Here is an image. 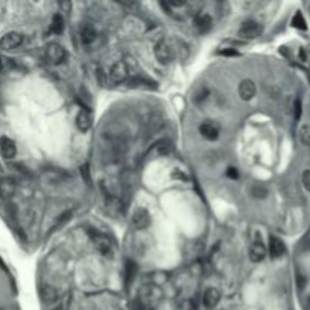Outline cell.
Instances as JSON below:
<instances>
[{
  "mask_svg": "<svg viewBox=\"0 0 310 310\" xmlns=\"http://www.w3.org/2000/svg\"><path fill=\"white\" fill-rule=\"evenodd\" d=\"M160 298H162V294H160L159 288H156V286H147V288L141 291L139 303L146 310H153L160 303Z\"/></svg>",
  "mask_w": 310,
  "mask_h": 310,
  "instance_id": "1",
  "label": "cell"
},
{
  "mask_svg": "<svg viewBox=\"0 0 310 310\" xmlns=\"http://www.w3.org/2000/svg\"><path fill=\"white\" fill-rule=\"evenodd\" d=\"M155 55H156V59L166 65V64H170L174 58V47L171 45L170 41H166V39H160L157 41L156 47H155Z\"/></svg>",
  "mask_w": 310,
  "mask_h": 310,
  "instance_id": "2",
  "label": "cell"
},
{
  "mask_svg": "<svg viewBox=\"0 0 310 310\" xmlns=\"http://www.w3.org/2000/svg\"><path fill=\"white\" fill-rule=\"evenodd\" d=\"M23 35L18 34V32H8L5 34L2 38H0V49L2 50H15L17 47H20L23 44Z\"/></svg>",
  "mask_w": 310,
  "mask_h": 310,
  "instance_id": "3",
  "label": "cell"
},
{
  "mask_svg": "<svg viewBox=\"0 0 310 310\" xmlns=\"http://www.w3.org/2000/svg\"><path fill=\"white\" fill-rule=\"evenodd\" d=\"M67 53H65V49L58 44V42H52L47 45L45 49V59L49 61L50 64H61L64 59H65Z\"/></svg>",
  "mask_w": 310,
  "mask_h": 310,
  "instance_id": "4",
  "label": "cell"
},
{
  "mask_svg": "<svg viewBox=\"0 0 310 310\" xmlns=\"http://www.w3.org/2000/svg\"><path fill=\"white\" fill-rule=\"evenodd\" d=\"M132 223L138 230H146L152 223V217H150L149 210L144 209V207L136 209L133 212V215H132Z\"/></svg>",
  "mask_w": 310,
  "mask_h": 310,
  "instance_id": "5",
  "label": "cell"
},
{
  "mask_svg": "<svg viewBox=\"0 0 310 310\" xmlns=\"http://www.w3.org/2000/svg\"><path fill=\"white\" fill-rule=\"evenodd\" d=\"M260 32H262V26L257 21H245L242 28L237 31V35L244 39H254L260 35Z\"/></svg>",
  "mask_w": 310,
  "mask_h": 310,
  "instance_id": "6",
  "label": "cell"
},
{
  "mask_svg": "<svg viewBox=\"0 0 310 310\" xmlns=\"http://www.w3.org/2000/svg\"><path fill=\"white\" fill-rule=\"evenodd\" d=\"M109 75H111V80L114 83H121L129 76V67L126 65V62H115L111 67Z\"/></svg>",
  "mask_w": 310,
  "mask_h": 310,
  "instance_id": "7",
  "label": "cell"
},
{
  "mask_svg": "<svg viewBox=\"0 0 310 310\" xmlns=\"http://www.w3.org/2000/svg\"><path fill=\"white\" fill-rule=\"evenodd\" d=\"M237 92H239V97H241L244 102H248V100H251V99L254 97V95H256V83H254L251 79H244V80L239 83Z\"/></svg>",
  "mask_w": 310,
  "mask_h": 310,
  "instance_id": "8",
  "label": "cell"
},
{
  "mask_svg": "<svg viewBox=\"0 0 310 310\" xmlns=\"http://www.w3.org/2000/svg\"><path fill=\"white\" fill-rule=\"evenodd\" d=\"M248 257H250L251 262H254V264H259V262H262V260L267 257V248H265V245L262 244L260 241H254L250 245Z\"/></svg>",
  "mask_w": 310,
  "mask_h": 310,
  "instance_id": "9",
  "label": "cell"
},
{
  "mask_svg": "<svg viewBox=\"0 0 310 310\" xmlns=\"http://www.w3.org/2000/svg\"><path fill=\"white\" fill-rule=\"evenodd\" d=\"M105 210L112 217H118L123 213V203L118 197H105Z\"/></svg>",
  "mask_w": 310,
  "mask_h": 310,
  "instance_id": "10",
  "label": "cell"
},
{
  "mask_svg": "<svg viewBox=\"0 0 310 310\" xmlns=\"http://www.w3.org/2000/svg\"><path fill=\"white\" fill-rule=\"evenodd\" d=\"M198 130H200L201 136L206 138L207 141H215L220 136V127L215 123H210V121L201 123L200 127H198Z\"/></svg>",
  "mask_w": 310,
  "mask_h": 310,
  "instance_id": "11",
  "label": "cell"
},
{
  "mask_svg": "<svg viewBox=\"0 0 310 310\" xmlns=\"http://www.w3.org/2000/svg\"><path fill=\"white\" fill-rule=\"evenodd\" d=\"M221 300V294L217 288H207L203 295V303L206 309H215Z\"/></svg>",
  "mask_w": 310,
  "mask_h": 310,
  "instance_id": "12",
  "label": "cell"
},
{
  "mask_svg": "<svg viewBox=\"0 0 310 310\" xmlns=\"http://www.w3.org/2000/svg\"><path fill=\"white\" fill-rule=\"evenodd\" d=\"M39 298L44 304H53V303L58 301L59 294H58L56 288H53V286H50V284H45L39 289Z\"/></svg>",
  "mask_w": 310,
  "mask_h": 310,
  "instance_id": "13",
  "label": "cell"
},
{
  "mask_svg": "<svg viewBox=\"0 0 310 310\" xmlns=\"http://www.w3.org/2000/svg\"><path fill=\"white\" fill-rule=\"evenodd\" d=\"M0 152H2L3 157H6V159L15 157V155H17L15 142H14L11 138H8V136L0 138Z\"/></svg>",
  "mask_w": 310,
  "mask_h": 310,
  "instance_id": "14",
  "label": "cell"
},
{
  "mask_svg": "<svg viewBox=\"0 0 310 310\" xmlns=\"http://www.w3.org/2000/svg\"><path fill=\"white\" fill-rule=\"evenodd\" d=\"M284 251H286L284 242L277 236H271L270 237V254H271V257L278 259L284 254Z\"/></svg>",
  "mask_w": 310,
  "mask_h": 310,
  "instance_id": "15",
  "label": "cell"
},
{
  "mask_svg": "<svg viewBox=\"0 0 310 310\" xmlns=\"http://www.w3.org/2000/svg\"><path fill=\"white\" fill-rule=\"evenodd\" d=\"M92 241H94V245H95V248H97V251L100 254H103V256H109L111 254L112 245H111V242L106 239L103 234H94Z\"/></svg>",
  "mask_w": 310,
  "mask_h": 310,
  "instance_id": "16",
  "label": "cell"
},
{
  "mask_svg": "<svg viewBox=\"0 0 310 310\" xmlns=\"http://www.w3.org/2000/svg\"><path fill=\"white\" fill-rule=\"evenodd\" d=\"M17 191V185L12 179H3L0 180V195H2L3 198H11L14 197Z\"/></svg>",
  "mask_w": 310,
  "mask_h": 310,
  "instance_id": "17",
  "label": "cell"
},
{
  "mask_svg": "<svg viewBox=\"0 0 310 310\" xmlns=\"http://www.w3.org/2000/svg\"><path fill=\"white\" fill-rule=\"evenodd\" d=\"M91 124H92V120H91V115L88 111H80L76 116V126L80 132H88L91 129Z\"/></svg>",
  "mask_w": 310,
  "mask_h": 310,
  "instance_id": "18",
  "label": "cell"
},
{
  "mask_svg": "<svg viewBox=\"0 0 310 310\" xmlns=\"http://www.w3.org/2000/svg\"><path fill=\"white\" fill-rule=\"evenodd\" d=\"M79 38L85 45H89L91 42L95 41V38H97V32H95L91 26L85 25V26H80V29H79Z\"/></svg>",
  "mask_w": 310,
  "mask_h": 310,
  "instance_id": "19",
  "label": "cell"
},
{
  "mask_svg": "<svg viewBox=\"0 0 310 310\" xmlns=\"http://www.w3.org/2000/svg\"><path fill=\"white\" fill-rule=\"evenodd\" d=\"M194 25H195V28H197V31H198V32L204 34V32H207V31L212 28L213 21H212V17H210V15H207V14H201V15H198V17L195 18Z\"/></svg>",
  "mask_w": 310,
  "mask_h": 310,
  "instance_id": "20",
  "label": "cell"
},
{
  "mask_svg": "<svg viewBox=\"0 0 310 310\" xmlns=\"http://www.w3.org/2000/svg\"><path fill=\"white\" fill-rule=\"evenodd\" d=\"M136 274H138V265L133 260H127V264H126V284L127 286L133 283Z\"/></svg>",
  "mask_w": 310,
  "mask_h": 310,
  "instance_id": "21",
  "label": "cell"
},
{
  "mask_svg": "<svg viewBox=\"0 0 310 310\" xmlns=\"http://www.w3.org/2000/svg\"><path fill=\"white\" fill-rule=\"evenodd\" d=\"M298 139L304 147H310V126L309 124H304L300 127Z\"/></svg>",
  "mask_w": 310,
  "mask_h": 310,
  "instance_id": "22",
  "label": "cell"
},
{
  "mask_svg": "<svg viewBox=\"0 0 310 310\" xmlns=\"http://www.w3.org/2000/svg\"><path fill=\"white\" fill-rule=\"evenodd\" d=\"M50 31L53 32V34H62V31H64V18H62V15L61 14H56L53 18H52V25H50Z\"/></svg>",
  "mask_w": 310,
  "mask_h": 310,
  "instance_id": "23",
  "label": "cell"
},
{
  "mask_svg": "<svg viewBox=\"0 0 310 310\" xmlns=\"http://www.w3.org/2000/svg\"><path fill=\"white\" fill-rule=\"evenodd\" d=\"M156 150L159 155H168L173 152V144H171V141L168 139H165V141H160L159 144L156 146Z\"/></svg>",
  "mask_w": 310,
  "mask_h": 310,
  "instance_id": "24",
  "label": "cell"
},
{
  "mask_svg": "<svg viewBox=\"0 0 310 310\" xmlns=\"http://www.w3.org/2000/svg\"><path fill=\"white\" fill-rule=\"evenodd\" d=\"M207 97H209V88H207V86H201V88L194 94V103H195V105H200V103H203Z\"/></svg>",
  "mask_w": 310,
  "mask_h": 310,
  "instance_id": "25",
  "label": "cell"
},
{
  "mask_svg": "<svg viewBox=\"0 0 310 310\" xmlns=\"http://www.w3.org/2000/svg\"><path fill=\"white\" fill-rule=\"evenodd\" d=\"M292 26L297 28V29H306L307 28L306 26V20H304V17H303L301 12H297L294 15V18H292Z\"/></svg>",
  "mask_w": 310,
  "mask_h": 310,
  "instance_id": "26",
  "label": "cell"
},
{
  "mask_svg": "<svg viewBox=\"0 0 310 310\" xmlns=\"http://www.w3.org/2000/svg\"><path fill=\"white\" fill-rule=\"evenodd\" d=\"M251 193H253V195H254L256 198H265L268 191H267L264 186H254V188L251 189Z\"/></svg>",
  "mask_w": 310,
  "mask_h": 310,
  "instance_id": "27",
  "label": "cell"
},
{
  "mask_svg": "<svg viewBox=\"0 0 310 310\" xmlns=\"http://www.w3.org/2000/svg\"><path fill=\"white\" fill-rule=\"evenodd\" d=\"M70 218H71V212H65V213H62V215L58 218V221H56V224H55V227H53V229H55V230H56V229H61V227H62V226H64L68 220H70Z\"/></svg>",
  "mask_w": 310,
  "mask_h": 310,
  "instance_id": "28",
  "label": "cell"
},
{
  "mask_svg": "<svg viewBox=\"0 0 310 310\" xmlns=\"http://www.w3.org/2000/svg\"><path fill=\"white\" fill-rule=\"evenodd\" d=\"M301 182H303V186L306 191H310V171H304L303 176H301Z\"/></svg>",
  "mask_w": 310,
  "mask_h": 310,
  "instance_id": "29",
  "label": "cell"
},
{
  "mask_svg": "<svg viewBox=\"0 0 310 310\" xmlns=\"http://www.w3.org/2000/svg\"><path fill=\"white\" fill-rule=\"evenodd\" d=\"M226 174H227V177H230L232 180H237V179H239V170H236L234 166H230V168H227Z\"/></svg>",
  "mask_w": 310,
  "mask_h": 310,
  "instance_id": "30",
  "label": "cell"
},
{
  "mask_svg": "<svg viewBox=\"0 0 310 310\" xmlns=\"http://www.w3.org/2000/svg\"><path fill=\"white\" fill-rule=\"evenodd\" d=\"M171 177H173L174 180H183V182L188 180V176H186L185 173H182L180 170H174L173 174H171Z\"/></svg>",
  "mask_w": 310,
  "mask_h": 310,
  "instance_id": "31",
  "label": "cell"
},
{
  "mask_svg": "<svg viewBox=\"0 0 310 310\" xmlns=\"http://www.w3.org/2000/svg\"><path fill=\"white\" fill-rule=\"evenodd\" d=\"M182 310H197V307L193 300H186L182 303Z\"/></svg>",
  "mask_w": 310,
  "mask_h": 310,
  "instance_id": "32",
  "label": "cell"
},
{
  "mask_svg": "<svg viewBox=\"0 0 310 310\" xmlns=\"http://www.w3.org/2000/svg\"><path fill=\"white\" fill-rule=\"evenodd\" d=\"M294 112H295V120H300V116H301V102L300 100H295L294 103Z\"/></svg>",
  "mask_w": 310,
  "mask_h": 310,
  "instance_id": "33",
  "label": "cell"
},
{
  "mask_svg": "<svg viewBox=\"0 0 310 310\" xmlns=\"http://www.w3.org/2000/svg\"><path fill=\"white\" fill-rule=\"evenodd\" d=\"M80 174L85 177V182L86 183H89L91 182V179H89V170H88V165H83L82 168H80Z\"/></svg>",
  "mask_w": 310,
  "mask_h": 310,
  "instance_id": "34",
  "label": "cell"
},
{
  "mask_svg": "<svg viewBox=\"0 0 310 310\" xmlns=\"http://www.w3.org/2000/svg\"><path fill=\"white\" fill-rule=\"evenodd\" d=\"M221 55H224V56H239V53H237L236 50H233V49H224V50H221Z\"/></svg>",
  "mask_w": 310,
  "mask_h": 310,
  "instance_id": "35",
  "label": "cell"
},
{
  "mask_svg": "<svg viewBox=\"0 0 310 310\" xmlns=\"http://www.w3.org/2000/svg\"><path fill=\"white\" fill-rule=\"evenodd\" d=\"M59 6H61V8H62V11H64V12H67V14L71 11V3H70V2H62V3H59Z\"/></svg>",
  "mask_w": 310,
  "mask_h": 310,
  "instance_id": "36",
  "label": "cell"
},
{
  "mask_svg": "<svg viewBox=\"0 0 310 310\" xmlns=\"http://www.w3.org/2000/svg\"><path fill=\"white\" fill-rule=\"evenodd\" d=\"M298 58H300V61H301V62H306V61H307V52H306V49H300V52H298Z\"/></svg>",
  "mask_w": 310,
  "mask_h": 310,
  "instance_id": "37",
  "label": "cell"
},
{
  "mask_svg": "<svg viewBox=\"0 0 310 310\" xmlns=\"http://www.w3.org/2000/svg\"><path fill=\"white\" fill-rule=\"evenodd\" d=\"M132 309H133V310H146L144 307H142V304L139 303V300L133 301V306H132Z\"/></svg>",
  "mask_w": 310,
  "mask_h": 310,
  "instance_id": "38",
  "label": "cell"
},
{
  "mask_svg": "<svg viewBox=\"0 0 310 310\" xmlns=\"http://www.w3.org/2000/svg\"><path fill=\"white\" fill-rule=\"evenodd\" d=\"M303 250H304V251H309V250H310V239H304V242H303Z\"/></svg>",
  "mask_w": 310,
  "mask_h": 310,
  "instance_id": "39",
  "label": "cell"
},
{
  "mask_svg": "<svg viewBox=\"0 0 310 310\" xmlns=\"http://www.w3.org/2000/svg\"><path fill=\"white\" fill-rule=\"evenodd\" d=\"M2 68H3V64H2V61H0V71H2Z\"/></svg>",
  "mask_w": 310,
  "mask_h": 310,
  "instance_id": "40",
  "label": "cell"
},
{
  "mask_svg": "<svg viewBox=\"0 0 310 310\" xmlns=\"http://www.w3.org/2000/svg\"><path fill=\"white\" fill-rule=\"evenodd\" d=\"M309 304H310V297H309Z\"/></svg>",
  "mask_w": 310,
  "mask_h": 310,
  "instance_id": "41",
  "label": "cell"
},
{
  "mask_svg": "<svg viewBox=\"0 0 310 310\" xmlns=\"http://www.w3.org/2000/svg\"><path fill=\"white\" fill-rule=\"evenodd\" d=\"M0 310H2V309H0Z\"/></svg>",
  "mask_w": 310,
  "mask_h": 310,
  "instance_id": "42",
  "label": "cell"
}]
</instances>
